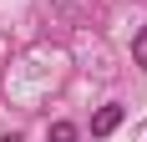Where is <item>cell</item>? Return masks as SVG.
<instances>
[{
	"label": "cell",
	"mask_w": 147,
	"mask_h": 142,
	"mask_svg": "<svg viewBox=\"0 0 147 142\" xmlns=\"http://www.w3.org/2000/svg\"><path fill=\"white\" fill-rule=\"evenodd\" d=\"M122 117H127V107H122V101H107L102 112L91 117V137H112V132L122 127Z\"/></svg>",
	"instance_id": "6da1fadb"
},
{
	"label": "cell",
	"mask_w": 147,
	"mask_h": 142,
	"mask_svg": "<svg viewBox=\"0 0 147 142\" xmlns=\"http://www.w3.org/2000/svg\"><path fill=\"white\" fill-rule=\"evenodd\" d=\"M76 137H81V127H76V122H66V117H56V122L46 127V142H76Z\"/></svg>",
	"instance_id": "7a4b0ae2"
},
{
	"label": "cell",
	"mask_w": 147,
	"mask_h": 142,
	"mask_svg": "<svg viewBox=\"0 0 147 142\" xmlns=\"http://www.w3.org/2000/svg\"><path fill=\"white\" fill-rule=\"evenodd\" d=\"M132 66L147 71V26H137V36H132Z\"/></svg>",
	"instance_id": "3957f363"
},
{
	"label": "cell",
	"mask_w": 147,
	"mask_h": 142,
	"mask_svg": "<svg viewBox=\"0 0 147 142\" xmlns=\"http://www.w3.org/2000/svg\"><path fill=\"white\" fill-rule=\"evenodd\" d=\"M0 142H20V132H5V137H0Z\"/></svg>",
	"instance_id": "277c9868"
}]
</instances>
